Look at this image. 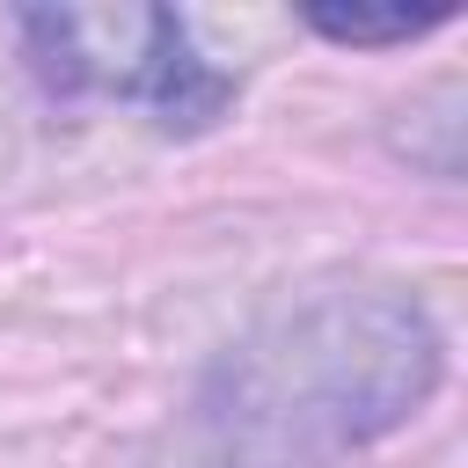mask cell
<instances>
[{
	"mask_svg": "<svg viewBox=\"0 0 468 468\" xmlns=\"http://www.w3.org/2000/svg\"><path fill=\"white\" fill-rule=\"evenodd\" d=\"M22 29L58 88L139 95L168 124H205L227 102V80L190 58V37L168 7H58V15H22Z\"/></svg>",
	"mask_w": 468,
	"mask_h": 468,
	"instance_id": "6da1fadb",
	"label": "cell"
},
{
	"mask_svg": "<svg viewBox=\"0 0 468 468\" xmlns=\"http://www.w3.org/2000/svg\"><path fill=\"white\" fill-rule=\"evenodd\" d=\"M322 37H336V44H410L417 29H431V22H446V7H424V15H344V7H314L307 15Z\"/></svg>",
	"mask_w": 468,
	"mask_h": 468,
	"instance_id": "7a4b0ae2",
	"label": "cell"
}]
</instances>
